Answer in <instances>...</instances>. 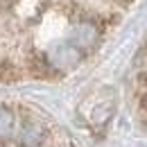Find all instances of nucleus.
I'll use <instances>...</instances> for the list:
<instances>
[{"mask_svg":"<svg viewBox=\"0 0 147 147\" xmlns=\"http://www.w3.org/2000/svg\"><path fill=\"white\" fill-rule=\"evenodd\" d=\"M43 140H45V129H43V125L34 122V120L25 122V127H23V131H20V136H18L20 147H41Z\"/></svg>","mask_w":147,"mask_h":147,"instance_id":"7ed1b4c3","label":"nucleus"},{"mask_svg":"<svg viewBox=\"0 0 147 147\" xmlns=\"http://www.w3.org/2000/svg\"><path fill=\"white\" fill-rule=\"evenodd\" d=\"M50 63L57 68H73V66H77L79 63V59H82V52L75 48V45H70V43H63V45H59L57 50H52L50 52Z\"/></svg>","mask_w":147,"mask_h":147,"instance_id":"f03ea898","label":"nucleus"},{"mask_svg":"<svg viewBox=\"0 0 147 147\" xmlns=\"http://www.w3.org/2000/svg\"><path fill=\"white\" fill-rule=\"evenodd\" d=\"M134 68H136L138 77L147 84V45L138 50V55H136V59H134Z\"/></svg>","mask_w":147,"mask_h":147,"instance_id":"0eeeda50","label":"nucleus"},{"mask_svg":"<svg viewBox=\"0 0 147 147\" xmlns=\"http://www.w3.org/2000/svg\"><path fill=\"white\" fill-rule=\"evenodd\" d=\"M20 79L18 68L9 61H0V84H14Z\"/></svg>","mask_w":147,"mask_h":147,"instance_id":"423d86ee","label":"nucleus"},{"mask_svg":"<svg viewBox=\"0 0 147 147\" xmlns=\"http://www.w3.org/2000/svg\"><path fill=\"white\" fill-rule=\"evenodd\" d=\"M14 134V113L0 107V138H9Z\"/></svg>","mask_w":147,"mask_h":147,"instance_id":"39448f33","label":"nucleus"},{"mask_svg":"<svg viewBox=\"0 0 147 147\" xmlns=\"http://www.w3.org/2000/svg\"><path fill=\"white\" fill-rule=\"evenodd\" d=\"M30 73L34 77H38V79H45V77H55L57 70H55V66L50 63L48 55H32V59H30Z\"/></svg>","mask_w":147,"mask_h":147,"instance_id":"20e7f679","label":"nucleus"},{"mask_svg":"<svg viewBox=\"0 0 147 147\" xmlns=\"http://www.w3.org/2000/svg\"><path fill=\"white\" fill-rule=\"evenodd\" d=\"M143 107H145V111H147V93L143 95Z\"/></svg>","mask_w":147,"mask_h":147,"instance_id":"6e6552de","label":"nucleus"},{"mask_svg":"<svg viewBox=\"0 0 147 147\" xmlns=\"http://www.w3.org/2000/svg\"><path fill=\"white\" fill-rule=\"evenodd\" d=\"M97 38H100L97 27L91 25V23H82V25H77V27H75L73 36H70V45H75V48L84 55L86 50H91L93 45L97 43Z\"/></svg>","mask_w":147,"mask_h":147,"instance_id":"f257e3e1","label":"nucleus"}]
</instances>
